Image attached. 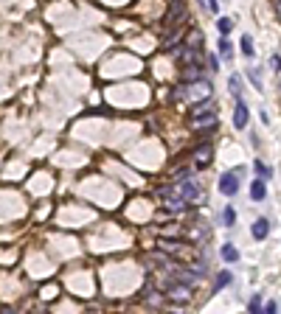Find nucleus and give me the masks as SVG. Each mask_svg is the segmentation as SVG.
I'll list each match as a JSON object with an SVG mask.
<instances>
[{"mask_svg":"<svg viewBox=\"0 0 281 314\" xmlns=\"http://www.w3.org/2000/svg\"><path fill=\"white\" fill-rule=\"evenodd\" d=\"M186 14H188V6H186L183 0H172V3H169L166 17H163V26H166L169 31H175V28H180V23L186 20Z\"/></svg>","mask_w":281,"mask_h":314,"instance_id":"obj_1","label":"nucleus"},{"mask_svg":"<svg viewBox=\"0 0 281 314\" xmlns=\"http://www.w3.org/2000/svg\"><path fill=\"white\" fill-rule=\"evenodd\" d=\"M186 98L194 101V104L208 101L211 98V81L208 78H197V81H191V84H186Z\"/></svg>","mask_w":281,"mask_h":314,"instance_id":"obj_2","label":"nucleus"},{"mask_svg":"<svg viewBox=\"0 0 281 314\" xmlns=\"http://www.w3.org/2000/svg\"><path fill=\"white\" fill-rule=\"evenodd\" d=\"M166 297L175 300V303H188V300H191V286H188V283H180V280H172L166 286Z\"/></svg>","mask_w":281,"mask_h":314,"instance_id":"obj_3","label":"nucleus"},{"mask_svg":"<svg viewBox=\"0 0 281 314\" xmlns=\"http://www.w3.org/2000/svg\"><path fill=\"white\" fill-rule=\"evenodd\" d=\"M175 191L183 196V202L188 205V202H197L202 196L200 194V185H197V180H183V183H175Z\"/></svg>","mask_w":281,"mask_h":314,"instance_id":"obj_4","label":"nucleus"},{"mask_svg":"<svg viewBox=\"0 0 281 314\" xmlns=\"http://www.w3.org/2000/svg\"><path fill=\"white\" fill-rule=\"evenodd\" d=\"M191 160H194V166H197V168H205L211 160H214V146H211V143H202V146H197V149L191 152Z\"/></svg>","mask_w":281,"mask_h":314,"instance_id":"obj_5","label":"nucleus"},{"mask_svg":"<svg viewBox=\"0 0 281 314\" xmlns=\"http://www.w3.org/2000/svg\"><path fill=\"white\" fill-rule=\"evenodd\" d=\"M220 191L225 194V196H236L239 183H236V174H234V171H225V174L220 177Z\"/></svg>","mask_w":281,"mask_h":314,"instance_id":"obj_6","label":"nucleus"},{"mask_svg":"<svg viewBox=\"0 0 281 314\" xmlns=\"http://www.w3.org/2000/svg\"><path fill=\"white\" fill-rule=\"evenodd\" d=\"M234 126H236V129H245L247 126V104L242 98L236 101V110H234Z\"/></svg>","mask_w":281,"mask_h":314,"instance_id":"obj_7","label":"nucleus"},{"mask_svg":"<svg viewBox=\"0 0 281 314\" xmlns=\"http://www.w3.org/2000/svg\"><path fill=\"white\" fill-rule=\"evenodd\" d=\"M183 45H186V48H194V51H202V31H200V28H191Z\"/></svg>","mask_w":281,"mask_h":314,"instance_id":"obj_8","label":"nucleus"},{"mask_svg":"<svg viewBox=\"0 0 281 314\" xmlns=\"http://www.w3.org/2000/svg\"><path fill=\"white\" fill-rule=\"evenodd\" d=\"M267 233H270V222H267V219H256V222H253V238L264 241Z\"/></svg>","mask_w":281,"mask_h":314,"instance_id":"obj_9","label":"nucleus"},{"mask_svg":"<svg viewBox=\"0 0 281 314\" xmlns=\"http://www.w3.org/2000/svg\"><path fill=\"white\" fill-rule=\"evenodd\" d=\"M250 196H253L256 202L267 196V185H264V180H262V177H256V180H253V185H250Z\"/></svg>","mask_w":281,"mask_h":314,"instance_id":"obj_10","label":"nucleus"},{"mask_svg":"<svg viewBox=\"0 0 281 314\" xmlns=\"http://www.w3.org/2000/svg\"><path fill=\"white\" fill-rule=\"evenodd\" d=\"M228 90H231V96H234V101H239V98H242V78L231 76L228 78Z\"/></svg>","mask_w":281,"mask_h":314,"instance_id":"obj_11","label":"nucleus"},{"mask_svg":"<svg viewBox=\"0 0 281 314\" xmlns=\"http://www.w3.org/2000/svg\"><path fill=\"white\" fill-rule=\"evenodd\" d=\"M222 258L228 264H234V261H239V250L234 244H222Z\"/></svg>","mask_w":281,"mask_h":314,"instance_id":"obj_12","label":"nucleus"},{"mask_svg":"<svg viewBox=\"0 0 281 314\" xmlns=\"http://www.w3.org/2000/svg\"><path fill=\"white\" fill-rule=\"evenodd\" d=\"M231 280H234V275H231V272H220V275H217V280H214V292L225 289V286L231 283Z\"/></svg>","mask_w":281,"mask_h":314,"instance_id":"obj_13","label":"nucleus"},{"mask_svg":"<svg viewBox=\"0 0 281 314\" xmlns=\"http://www.w3.org/2000/svg\"><path fill=\"white\" fill-rule=\"evenodd\" d=\"M160 250H166V253H180V250H183V241H166V238H160Z\"/></svg>","mask_w":281,"mask_h":314,"instance_id":"obj_14","label":"nucleus"},{"mask_svg":"<svg viewBox=\"0 0 281 314\" xmlns=\"http://www.w3.org/2000/svg\"><path fill=\"white\" fill-rule=\"evenodd\" d=\"M247 312H250V314H264V309H262V297H259V295L250 297V306H247Z\"/></svg>","mask_w":281,"mask_h":314,"instance_id":"obj_15","label":"nucleus"},{"mask_svg":"<svg viewBox=\"0 0 281 314\" xmlns=\"http://www.w3.org/2000/svg\"><path fill=\"white\" fill-rule=\"evenodd\" d=\"M253 168H256V174L262 177V180H267V177H270V168L264 166L262 160H253Z\"/></svg>","mask_w":281,"mask_h":314,"instance_id":"obj_16","label":"nucleus"},{"mask_svg":"<svg viewBox=\"0 0 281 314\" xmlns=\"http://www.w3.org/2000/svg\"><path fill=\"white\" fill-rule=\"evenodd\" d=\"M242 53H245V56H253V39H250V37H242Z\"/></svg>","mask_w":281,"mask_h":314,"instance_id":"obj_17","label":"nucleus"},{"mask_svg":"<svg viewBox=\"0 0 281 314\" xmlns=\"http://www.w3.org/2000/svg\"><path fill=\"white\" fill-rule=\"evenodd\" d=\"M222 219H225V225H228V227H234V222H236V210L228 205V208H225V213H222Z\"/></svg>","mask_w":281,"mask_h":314,"instance_id":"obj_18","label":"nucleus"},{"mask_svg":"<svg viewBox=\"0 0 281 314\" xmlns=\"http://www.w3.org/2000/svg\"><path fill=\"white\" fill-rule=\"evenodd\" d=\"M217 28H220L222 34H231V28H234V23H231L228 17H220V20H217Z\"/></svg>","mask_w":281,"mask_h":314,"instance_id":"obj_19","label":"nucleus"},{"mask_svg":"<svg viewBox=\"0 0 281 314\" xmlns=\"http://www.w3.org/2000/svg\"><path fill=\"white\" fill-rule=\"evenodd\" d=\"M217 48H220V56H222V59H228L231 53H234V51H231V42H228V39H220V45H217Z\"/></svg>","mask_w":281,"mask_h":314,"instance_id":"obj_20","label":"nucleus"},{"mask_svg":"<svg viewBox=\"0 0 281 314\" xmlns=\"http://www.w3.org/2000/svg\"><path fill=\"white\" fill-rule=\"evenodd\" d=\"M247 78H250V84H253L256 90H262V78H259V73H256V70H247Z\"/></svg>","mask_w":281,"mask_h":314,"instance_id":"obj_21","label":"nucleus"},{"mask_svg":"<svg viewBox=\"0 0 281 314\" xmlns=\"http://www.w3.org/2000/svg\"><path fill=\"white\" fill-rule=\"evenodd\" d=\"M202 6H205L211 14H217V11H220V3H217V0H202Z\"/></svg>","mask_w":281,"mask_h":314,"instance_id":"obj_22","label":"nucleus"},{"mask_svg":"<svg viewBox=\"0 0 281 314\" xmlns=\"http://www.w3.org/2000/svg\"><path fill=\"white\" fill-rule=\"evenodd\" d=\"M208 68L214 70V73H217V70H220V59H217V56H214V53H211V56H208Z\"/></svg>","mask_w":281,"mask_h":314,"instance_id":"obj_23","label":"nucleus"},{"mask_svg":"<svg viewBox=\"0 0 281 314\" xmlns=\"http://www.w3.org/2000/svg\"><path fill=\"white\" fill-rule=\"evenodd\" d=\"M264 314H279V309H276V303H267V306H264Z\"/></svg>","mask_w":281,"mask_h":314,"instance_id":"obj_24","label":"nucleus"},{"mask_svg":"<svg viewBox=\"0 0 281 314\" xmlns=\"http://www.w3.org/2000/svg\"><path fill=\"white\" fill-rule=\"evenodd\" d=\"M276 14L281 17V0H276Z\"/></svg>","mask_w":281,"mask_h":314,"instance_id":"obj_25","label":"nucleus"}]
</instances>
